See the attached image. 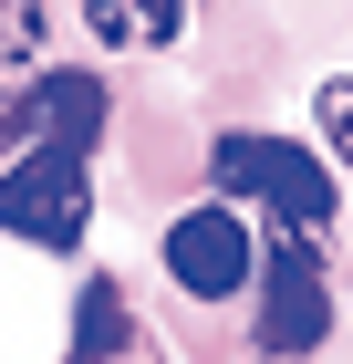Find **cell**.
<instances>
[{
    "mask_svg": "<svg viewBox=\"0 0 353 364\" xmlns=\"http://www.w3.org/2000/svg\"><path fill=\"white\" fill-rule=\"evenodd\" d=\"M312 114H322V136H332V156L353 167V73H332L322 94H312Z\"/></svg>",
    "mask_w": 353,
    "mask_h": 364,
    "instance_id": "cell-9",
    "label": "cell"
},
{
    "mask_svg": "<svg viewBox=\"0 0 353 364\" xmlns=\"http://www.w3.org/2000/svg\"><path fill=\"white\" fill-rule=\"evenodd\" d=\"M0 229L31 240V250H83V229H94V177H83V156L31 146L21 167H0Z\"/></svg>",
    "mask_w": 353,
    "mask_h": 364,
    "instance_id": "cell-2",
    "label": "cell"
},
{
    "mask_svg": "<svg viewBox=\"0 0 353 364\" xmlns=\"http://www.w3.org/2000/svg\"><path fill=\"white\" fill-rule=\"evenodd\" d=\"M83 21L104 53H166L188 31V0H83Z\"/></svg>",
    "mask_w": 353,
    "mask_h": 364,
    "instance_id": "cell-6",
    "label": "cell"
},
{
    "mask_svg": "<svg viewBox=\"0 0 353 364\" xmlns=\"http://www.w3.org/2000/svg\"><path fill=\"white\" fill-rule=\"evenodd\" d=\"M218 198H249V208H271L281 229H312L322 240V219H332V167L312 156V146H291V136H218Z\"/></svg>",
    "mask_w": 353,
    "mask_h": 364,
    "instance_id": "cell-1",
    "label": "cell"
},
{
    "mask_svg": "<svg viewBox=\"0 0 353 364\" xmlns=\"http://www.w3.org/2000/svg\"><path fill=\"white\" fill-rule=\"evenodd\" d=\"M114 364H156V354H136V343H125V354H114Z\"/></svg>",
    "mask_w": 353,
    "mask_h": 364,
    "instance_id": "cell-11",
    "label": "cell"
},
{
    "mask_svg": "<svg viewBox=\"0 0 353 364\" xmlns=\"http://www.w3.org/2000/svg\"><path fill=\"white\" fill-rule=\"evenodd\" d=\"M125 343H136L125 291H114V281H83V302H73V364H114Z\"/></svg>",
    "mask_w": 353,
    "mask_h": 364,
    "instance_id": "cell-7",
    "label": "cell"
},
{
    "mask_svg": "<svg viewBox=\"0 0 353 364\" xmlns=\"http://www.w3.org/2000/svg\"><path fill=\"white\" fill-rule=\"evenodd\" d=\"M42 42H53V11L42 0H0V63H31Z\"/></svg>",
    "mask_w": 353,
    "mask_h": 364,
    "instance_id": "cell-8",
    "label": "cell"
},
{
    "mask_svg": "<svg viewBox=\"0 0 353 364\" xmlns=\"http://www.w3.org/2000/svg\"><path fill=\"white\" fill-rule=\"evenodd\" d=\"M0 146H21V84H11V63H0Z\"/></svg>",
    "mask_w": 353,
    "mask_h": 364,
    "instance_id": "cell-10",
    "label": "cell"
},
{
    "mask_svg": "<svg viewBox=\"0 0 353 364\" xmlns=\"http://www.w3.org/2000/svg\"><path fill=\"white\" fill-rule=\"evenodd\" d=\"M249 271H260V240H249L239 198H208L166 229V281L188 302H229V291H249Z\"/></svg>",
    "mask_w": 353,
    "mask_h": 364,
    "instance_id": "cell-4",
    "label": "cell"
},
{
    "mask_svg": "<svg viewBox=\"0 0 353 364\" xmlns=\"http://www.w3.org/2000/svg\"><path fill=\"white\" fill-rule=\"evenodd\" d=\"M249 281H260V354H312V343L332 333V291H322L312 229H281Z\"/></svg>",
    "mask_w": 353,
    "mask_h": 364,
    "instance_id": "cell-3",
    "label": "cell"
},
{
    "mask_svg": "<svg viewBox=\"0 0 353 364\" xmlns=\"http://www.w3.org/2000/svg\"><path fill=\"white\" fill-rule=\"evenodd\" d=\"M104 84L94 73H73V63H53V73H31L21 84V146H53V156H94L104 146Z\"/></svg>",
    "mask_w": 353,
    "mask_h": 364,
    "instance_id": "cell-5",
    "label": "cell"
}]
</instances>
